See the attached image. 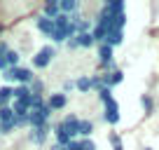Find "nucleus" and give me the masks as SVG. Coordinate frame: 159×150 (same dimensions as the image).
Segmentation results:
<instances>
[{"instance_id":"obj_3","label":"nucleus","mask_w":159,"mask_h":150,"mask_svg":"<svg viewBox=\"0 0 159 150\" xmlns=\"http://www.w3.org/2000/svg\"><path fill=\"white\" fill-rule=\"evenodd\" d=\"M105 120H108V124H117L119 122V105L115 99L105 103Z\"/></svg>"},{"instance_id":"obj_21","label":"nucleus","mask_w":159,"mask_h":150,"mask_svg":"<svg viewBox=\"0 0 159 150\" xmlns=\"http://www.w3.org/2000/svg\"><path fill=\"white\" fill-rule=\"evenodd\" d=\"M2 77L7 82H16V68H5L2 70Z\"/></svg>"},{"instance_id":"obj_12","label":"nucleus","mask_w":159,"mask_h":150,"mask_svg":"<svg viewBox=\"0 0 159 150\" xmlns=\"http://www.w3.org/2000/svg\"><path fill=\"white\" fill-rule=\"evenodd\" d=\"M75 40H77V47H91V45H94V35H91V30H89V33H77V35H75Z\"/></svg>"},{"instance_id":"obj_20","label":"nucleus","mask_w":159,"mask_h":150,"mask_svg":"<svg viewBox=\"0 0 159 150\" xmlns=\"http://www.w3.org/2000/svg\"><path fill=\"white\" fill-rule=\"evenodd\" d=\"M5 59H7V68H16V63H19V54H16V52L7 49Z\"/></svg>"},{"instance_id":"obj_30","label":"nucleus","mask_w":159,"mask_h":150,"mask_svg":"<svg viewBox=\"0 0 159 150\" xmlns=\"http://www.w3.org/2000/svg\"><path fill=\"white\" fill-rule=\"evenodd\" d=\"M143 150H152V148H143Z\"/></svg>"},{"instance_id":"obj_2","label":"nucleus","mask_w":159,"mask_h":150,"mask_svg":"<svg viewBox=\"0 0 159 150\" xmlns=\"http://www.w3.org/2000/svg\"><path fill=\"white\" fill-rule=\"evenodd\" d=\"M54 56H56V49L47 45V47H42V49L33 56V66H35V68H47V66H49V61L54 59Z\"/></svg>"},{"instance_id":"obj_27","label":"nucleus","mask_w":159,"mask_h":150,"mask_svg":"<svg viewBox=\"0 0 159 150\" xmlns=\"http://www.w3.org/2000/svg\"><path fill=\"white\" fill-rule=\"evenodd\" d=\"M68 47H70V49H75V47H77V40H75V38H70V40H68Z\"/></svg>"},{"instance_id":"obj_14","label":"nucleus","mask_w":159,"mask_h":150,"mask_svg":"<svg viewBox=\"0 0 159 150\" xmlns=\"http://www.w3.org/2000/svg\"><path fill=\"white\" fill-rule=\"evenodd\" d=\"M98 56H101V61H103L105 66H110V61H112V47L110 45H101L98 47Z\"/></svg>"},{"instance_id":"obj_18","label":"nucleus","mask_w":159,"mask_h":150,"mask_svg":"<svg viewBox=\"0 0 159 150\" xmlns=\"http://www.w3.org/2000/svg\"><path fill=\"white\" fill-rule=\"evenodd\" d=\"M59 7H61V14H66V12L77 10V2H75V0H63V2H59Z\"/></svg>"},{"instance_id":"obj_17","label":"nucleus","mask_w":159,"mask_h":150,"mask_svg":"<svg viewBox=\"0 0 159 150\" xmlns=\"http://www.w3.org/2000/svg\"><path fill=\"white\" fill-rule=\"evenodd\" d=\"M5 122H14V113H12L10 105L0 108V124H5Z\"/></svg>"},{"instance_id":"obj_24","label":"nucleus","mask_w":159,"mask_h":150,"mask_svg":"<svg viewBox=\"0 0 159 150\" xmlns=\"http://www.w3.org/2000/svg\"><path fill=\"white\" fill-rule=\"evenodd\" d=\"M12 129H16L14 122H5V124H0V131H2V134H10Z\"/></svg>"},{"instance_id":"obj_25","label":"nucleus","mask_w":159,"mask_h":150,"mask_svg":"<svg viewBox=\"0 0 159 150\" xmlns=\"http://www.w3.org/2000/svg\"><path fill=\"white\" fill-rule=\"evenodd\" d=\"M66 150H82V141H70L66 145Z\"/></svg>"},{"instance_id":"obj_13","label":"nucleus","mask_w":159,"mask_h":150,"mask_svg":"<svg viewBox=\"0 0 159 150\" xmlns=\"http://www.w3.org/2000/svg\"><path fill=\"white\" fill-rule=\"evenodd\" d=\"M59 14H61L59 2H47V5H45V16H47V19H52V21H54Z\"/></svg>"},{"instance_id":"obj_7","label":"nucleus","mask_w":159,"mask_h":150,"mask_svg":"<svg viewBox=\"0 0 159 150\" xmlns=\"http://www.w3.org/2000/svg\"><path fill=\"white\" fill-rule=\"evenodd\" d=\"M38 28L42 30L45 35H49V38H52V33L56 30V24L52 19H47V16H40V19H38Z\"/></svg>"},{"instance_id":"obj_15","label":"nucleus","mask_w":159,"mask_h":150,"mask_svg":"<svg viewBox=\"0 0 159 150\" xmlns=\"http://www.w3.org/2000/svg\"><path fill=\"white\" fill-rule=\"evenodd\" d=\"M28 96H30L28 85H19V87H14V101H26Z\"/></svg>"},{"instance_id":"obj_23","label":"nucleus","mask_w":159,"mask_h":150,"mask_svg":"<svg viewBox=\"0 0 159 150\" xmlns=\"http://www.w3.org/2000/svg\"><path fill=\"white\" fill-rule=\"evenodd\" d=\"M98 96H101V101H103V103H108V101H112V94H110V89H105V87H103V89L98 91Z\"/></svg>"},{"instance_id":"obj_28","label":"nucleus","mask_w":159,"mask_h":150,"mask_svg":"<svg viewBox=\"0 0 159 150\" xmlns=\"http://www.w3.org/2000/svg\"><path fill=\"white\" fill-rule=\"evenodd\" d=\"M75 89V82H66V91H73Z\"/></svg>"},{"instance_id":"obj_8","label":"nucleus","mask_w":159,"mask_h":150,"mask_svg":"<svg viewBox=\"0 0 159 150\" xmlns=\"http://www.w3.org/2000/svg\"><path fill=\"white\" fill-rule=\"evenodd\" d=\"M47 131H49V124H45V127H35V129H30V141H33V143H42V141L47 138Z\"/></svg>"},{"instance_id":"obj_10","label":"nucleus","mask_w":159,"mask_h":150,"mask_svg":"<svg viewBox=\"0 0 159 150\" xmlns=\"http://www.w3.org/2000/svg\"><path fill=\"white\" fill-rule=\"evenodd\" d=\"M66 101H68V99H66V94H52L49 101H47V105H49L52 110H59V108H63V105H66Z\"/></svg>"},{"instance_id":"obj_26","label":"nucleus","mask_w":159,"mask_h":150,"mask_svg":"<svg viewBox=\"0 0 159 150\" xmlns=\"http://www.w3.org/2000/svg\"><path fill=\"white\" fill-rule=\"evenodd\" d=\"M143 105H145V108H148V110H150V108H152V101H150V99H148V96H143Z\"/></svg>"},{"instance_id":"obj_22","label":"nucleus","mask_w":159,"mask_h":150,"mask_svg":"<svg viewBox=\"0 0 159 150\" xmlns=\"http://www.w3.org/2000/svg\"><path fill=\"white\" fill-rule=\"evenodd\" d=\"M110 143H112V148H115V150H124V145H122V141H119V136H117V134H110Z\"/></svg>"},{"instance_id":"obj_1","label":"nucleus","mask_w":159,"mask_h":150,"mask_svg":"<svg viewBox=\"0 0 159 150\" xmlns=\"http://www.w3.org/2000/svg\"><path fill=\"white\" fill-rule=\"evenodd\" d=\"M49 115H52V108L47 103L42 105V108H38V110H28V124H30V129H35V127H45L47 120H49Z\"/></svg>"},{"instance_id":"obj_9","label":"nucleus","mask_w":159,"mask_h":150,"mask_svg":"<svg viewBox=\"0 0 159 150\" xmlns=\"http://www.w3.org/2000/svg\"><path fill=\"white\" fill-rule=\"evenodd\" d=\"M54 134H56V143H59V145H68L70 143V136H68V131H66L63 124H56Z\"/></svg>"},{"instance_id":"obj_4","label":"nucleus","mask_w":159,"mask_h":150,"mask_svg":"<svg viewBox=\"0 0 159 150\" xmlns=\"http://www.w3.org/2000/svg\"><path fill=\"white\" fill-rule=\"evenodd\" d=\"M61 124L66 127V131H68V136H70V141H75V136H77V129H80V117L77 115H68Z\"/></svg>"},{"instance_id":"obj_11","label":"nucleus","mask_w":159,"mask_h":150,"mask_svg":"<svg viewBox=\"0 0 159 150\" xmlns=\"http://www.w3.org/2000/svg\"><path fill=\"white\" fill-rule=\"evenodd\" d=\"M16 82H21V85H30V82H33V73H30L28 68H19V66H16Z\"/></svg>"},{"instance_id":"obj_19","label":"nucleus","mask_w":159,"mask_h":150,"mask_svg":"<svg viewBox=\"0 0 159 150\" xmlns=\"http://www.w3.org/2000/svg\"><path fill=\"white\" fill-rule=\"evenodd\" d=\"M75 89H80V91H89V89H91V77H80V80L75 82Z\"/></svg>"},{"instance_id":"obj_16","label":"nucleus","mask_w":159,"mask_h":150,"mask_svg":"<svg viewBox=\"0 0 159 150\" xmlns=\"http://www.w3.org/2000/svg\"><path fill=\"white\" fill-rule=\"evenodd\" d=\"M91 131H94V122L91 120H80V129H77L80 136H89Z\"/></svg>"},{"instance_id":"obj_5","label":"nucleus","mask_w":159,"mask_h":150,"mask_svg":"<svg viewBox=\"0 0 159 150\" xmlns=\"http://www.w3.org/2000/svg\"><path fill=\"white\" fill-rule=\"evenodd\" d=\"M101 77H103V87H105V89H110V87L119 85L124 75H122V70H112V73H108V75H101Z\"/></svg>"},{"instance_id":"obj_29","label":"nucleus","mask_w":159,"mask_h":150,"mask_svg":"<svg viewBox=\"0 0 159 150\" xmlns=\"http://www.w3.org/2000/svg\"><path fill=\"white\" fill-rule=\"evenodd\" d=\"M52 150H66V145H59V143H54V145H52Z\"/></svg>"},{"instance_id":"obj_6","label":"nucleus","mask_w":159,"mask_h":150,"mask_svg":"<svg viewBox=\"0 0 159 150\" xmlns=\"http://www.w3.org/2000/svg\"><path fill=\"white\" fill-rule=\"evenodd\" d=\"M10 101H14V87H10V85L0 87V108H5Z\"/></svg>"}]
</instances>
